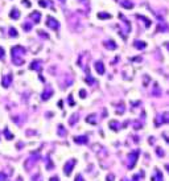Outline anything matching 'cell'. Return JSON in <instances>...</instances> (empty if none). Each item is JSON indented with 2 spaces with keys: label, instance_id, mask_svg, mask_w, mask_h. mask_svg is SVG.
Returning <instances> with one entry per match:
<instances>
[{
  "label": "cell",
  "instance_id": "19",
  "mask_svg": "<svg viewBox=\"0 0 169 181\" xmlns=\"http://www.w3.org/2000/svg\"><path fill=\"white\" fill-rule=\"evenodd\" d=\"M156 154H158V155H160V156H162L164 155V152L160 150V148H157V150H156Z\"/></svg>",
  "mask_w": 169,
  "mask_h": 181
},
{
  "label": "cell",
  "instance_id": "23",
  "mask_svg": "<svg viewBox=\"0 0 169 181\" xmlns=\"http://www.w3.org/2000/svg\"><path fill=\"white\" fill-rule=\"evenodd\" d=\"M50 181H58V178H57V177H53V178H50Z\"/></svg>",
  "mask_w": 169,
  "mask_h": 181
},
{
  "label": "cell",
  "instance_id": "14",
  "mask_svg": "<svg viewBox=\"0 0 169 181\" xmlns=\"http://www.w3.org/2000/svg\"><path fill=\"white\" fill-rule=\"evenodd\" d=\"M4 134H6V136H7V139H8V140H12V139H13V135H12V134L8 131L7 128L4 130Z\"/></svg>",
  "mask_w": 169,
  "mask_h": 181
},
{
  "label": "cell",
  "instance_id": "18",
  "mask_svg": "<svg viewBox=\"0 0 169 181\" xmlns=\"http://www.w3.org/2000/svg\"><path fill=\"white\" fill-rule=\"evenodd\" d=\"M38 4H40L41 7H46V2H45V0H40Z\"/></svg>",
  "mask_w": 169,
  "mask_h": 181
},
{
  "label": "cell",
  "instance_id": "10",
  "mask_svg": "<svg viewBox=\"0 0 169 181\" xmlns=\"http://www.w3.org/2000/svg\"><path fill=\"white\" fill-rule=\"evenodd\" d=\"M145 46H147V44H145L144 41H135V48H138V49H144Z\"/></svg>",
  "mask_w": 169,
  "mask_h": 181
},
{
  "label": "cell",
  "instance_id": "8",
  "mask_svg": "<svg viewBox=\"0 0 169 181\" xmlns=\"http://www.w3.org/2000/svg\"><path fill=\"white\" fill-rule=\"evenodd\" d=\"M74 164H76V160H69L66 163V165H65V173L70 174V166H73Z\"/></svg>",
  "mask_w": 169,
  "mask_h": 181
},
{
  "label": "cell",
  "instance_id": "16",
  "mask_svg": "<svg viewBox=\"0 0 169 181\" xmlns=\"http://www.w3.org/2000/svg\"><path fill=\"white\" fill-rule=\"evenodd\" d=\"M9 30H11V32H9V34H11L12 37H16V36H17V32H16V29H15V28H11V29H9Z\"/></svg>",
  "mask_w": 169,
  "mask_h": 181
},
{
  "label": "cell",
  "instance_id": "7",
  "mask_svg": "<svg viewBox=\"0 0 169 181\" xmlns=\"http://www.w3.org/2000/svg\"><path fill=\"white\" fill-rule=\"evenodd\" d=\"M95 69H96V72L98 74H104V66H103V64L102 62H95Z\"/></svg>",
  "mask_w": 169,
  "mask_h": 181
},
{
  "label": "cell",
  "instance_id": "11",
  "mask_svg": "<svg viewBox=\"0 0 169 181\" xmlns=\"http://www.w3.org/2000/svg\"><path fill=\"white\" fill-rule=\"evenodd\" d=\"M11 81H12V77H11V76L4 77V80H3V86H4V87H8V85L11 83Z\"/></svg>",
  "mask_w": 169,
  "mask_h": 181
},
{
  "label": "cell",
  "instance_id": "5",
  "mask_svg": "<svg viewBox=\"0 0 169 181\" xmlns=\"http://www.w3.org/2000/svg\"><path fill=\"white\" fill-rule=\"evenodd\" d=\"M52 94H53V90L52 89H49V87H46V90L42 92V95H41V98L44 99V100H46V99H49L50 96H52Z\"/></svg>",
  "mask_w": 169,
  "mask_h": 181
},
{
  "label": "cell",
  "instance_id": "6",
  "mask_svg": "<svg viewBox=\"0 0 169 181\" xmlns=\"http://www.w3.org/2000/svg\"><path fill=\"white\" fill-rule=\"evenodd\" d=\"M29 69H32V70H40L41 69V61H33L29 65Z\"/></svg>",
  "mask_w": 169,
  "mask_h": 181
},
{
  "label": "cell",
  "instance_id": "15",
  "mask_svg": "<svg viewBox=\"0 0 169 181\" xmlns=\"http://www.w3.org/2000/svg\"><path fill=\"white\" fill-rule=\"evenodd\" d=\"M98 17H99V18H110L111 15H108V13H99Z\"/></svg>",
  "mask_w": 169,
  "mask_h": 181
},
{
  "label": "cell",
  "instance_id": "20",
  "mask_svg": "<svg viewBox=\"0 0 169 181\" xmlns=\"http://www.w3.org/2000/svg\"><path fill=\"white\" fill-rule=\"evenodd\" d=\"M86 96V91L84 90H81V98H84Z\"/></svg>",
  "mask_w": 169,
  "mask_h": 181
},
{
  "label": "cell",
  "instance_id": "3",
  "mask_svg": "<svg viewBox=\"0 0 169 181\" xmlns=\"http://www.w3.org/2000/svg\"><path fill=\"white\" fill-rule=\"evenodd\" d=\"M46 25H48L49 28H52V29L57 30L58 26H60V22L56 20V18H52V17L49 16V17H48V21H46Z\"/></svg>",
  "mask_w": 169,
  "mask_h": 181
},
{
  "label": "cell",
  "instance_id": "12",
  "mask_svg": "<svg viewBox=\"0 0 169 181\" xmlns=\"http://www.w3.org/2000/svg\"><path fill=\"white\" fill-rule=\"evenodd\" d=\"M9 17H12V18H17V17H20V12H18L17 9H12V12L9 13Z\"/></svg>",
  "mask_w": 169,
  "mask_h": 181
},
{
  "label": "cell",
  "instance_id": "2",
  "mask_svg": "<svg viewBox=\"0 0 169 181\" xmlns=\"http://www.w3.org/2000/svg\"><path fill=\"white\" fill-rule=\"evenodd\" d=\"M136 160H138V151H134L128 155V168H134Z\"/></svg>",
  "mask_w": 169,
  "mask_h": 181
},
{
  "label": "cell",
  "instance_id": "13",
  "mask_svg": "<svg viewBox=\"0 0 169 181\" xmlns=\"http://www.w3.org/2000/svg\"><path fill=\"white\" fill-rule=\"evenodd\" d=\"M122 6H123L124 8L131 9V8L134 7V3H131V2H128V0H126V2H122Z\"/></svg>",
  "mask_w": 169,
  "mask_h": 181
},
{
  "label": "cell",
  "instance_id": "9",
  "mask_svg": "<svg viewBox=\"0 0 169 181\" xmlns=\"http://www.w3.org/2000/svg\"><path fill=\"white\" fill-rule=\"evenodd\" d=\"M103 45H104V48H107V49H116V44L114 41H106Z\"/></svg>",
  "mask_w": 169,
  "mask_h": 181
},
{
  "label": "cell",
  "instance_id": "1",
  "mask_svg": "<svg viewBox=\"0 0 169 181\" xmlns=\"http://www.w3.org/2000/svg\"><path fill=\"white\" fill-rule=\"evenodd\" d=\"M24 48L22 46H13L12 48V60H13V62H15V65H22L24 64V60L22 58H20L18 56H24Z\"/></svg>",
  "mask_w": 169,
  "mask_h": 181
},
{
  "label": "cell",
  "instance_id": "22",
  "mask_svg": "<svg viewBox=\"0 0 169 181\" xmlns=\"http://www.w3.org/2000/svg\"><path fill=\"white\" fill-rule=\"evenodd\" d=\"M4 178H6V174H3V173H0V181H3Z\"/></svg>",
  "mask_w": 169,
  "mask_h": 181
},
{
  "label": "cell",
  "instance_id": "21",
  "mask_svg": "<svg viewBox=\"0 0 169 181\" xmlns=\"http://www.w3.org/2000/svg\"><path fill=\"white\" fill-rule=\"evenodd\" d=\"M69 102H70V104H72V106H74V99L72 98V96H69Z\"/></svg>",
  "mask_w": 169,
  "mask_h": 181
},
{
  "label": "cell",
  "instance_id": "4",
  "mask_svg": "<svg viewBox=\"0 0 169 181\" xmlns=\"http://www.w3.org/2000/svg\"><path fill=\"white\" fill-rule=\"evenodd\" d=\"M29 18H30V20H33V22H36V24H37V22L41 21V13L38 11H33L29 15Z\"/></svg>",
  "mask_w": 169,
  "mask_h": 181
},
{
  "label": "cell",
  "instance_id": "24",
  "mask_svg": "<svg viewBox=\"0 0 169 181\" xmlns=\"http://www.w3.org/2000/svg\"><path fill=\"white\" fill-rule=\"evenodd\" d=\"M61 2H64V0H61Z\"/></svg>",
  "mask_w": 169,
  "mask_h": 181
},
{
  "label": "cell",
  "instance_id": "17",
  "mask_svg": "<svg viewBox=\"0 0 169 181\" xmlns=\"http://www.w3.org/2000/svg\"><path fill=\"white\" fill-rule=\"evenodd\" d=\"M4 56H6L4 54V49L0 48V60H4Z\"/></svg>",
  "mask_w": 169,
  "mask_h": 181
}]
</instances>
